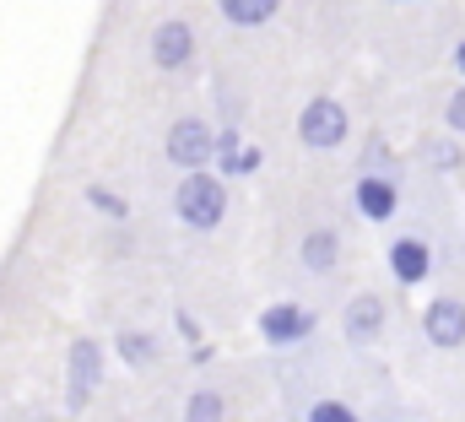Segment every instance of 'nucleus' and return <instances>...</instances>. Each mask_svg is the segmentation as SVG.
<instances>
[{
  "label": "nucleus",
  "instance_id": "nucleus-1",
  "mask_svg": "<svg viewBox=\"0 0 465 422\" xmlns=\"http://www.w3.org/2000/svg\"><path fill=\"white\" fill-rule=\"evenodd\" d=\"M173 216L184 227H195V233L223 227V216H228V179L212 174V168L206 174H184L179 190H173Z\"/></svg>",
  "mask_w": 465,
  "mask_h": 422
},
{
  "label": "nucleus",
  "instance_id": "nucleus-2",
  "mask_svg": "<svg viewBox=\"0 0 465 422\" xmlns=\"http://www.w3.org/2000/svg\"><path fill=\"white\" fill-rule=\"evenodd\" d=\"M217 136H223V130H212L201 114H184V119L168 125L163 152H168V163H173L179 174H206V168L217 163Z\"/></svg>",
  "mask_w": 465,
  "mask_h": 422
},
{
  "label": "nucleus",
  "instance_id": "nucleus-3",
  "mask_svg": "<svg viewBox=\"0 0 465 422\" xmlns=\"http://www.w3.org/2000/svg\"><path fill=\"white\" fill-rule=\"evenodd\" d=\"M351 136V114L341 98H309V104L298 108V141L303 146H314V152H336L341 141Z\"/></svg>",
  "mask_w": 465,
  "mask_h": 422
},
{
  "label": "nucleus",
  "instance_id": "nucleus-4",
  "mask_svg": "<svg viewBox=\"0 0 465 422\" xmlns=\"http://www.w3.org/2000/svg\"><path fill=\"white\" fill-rule=\"evenodd\" d=\"M98 385H104V347L93 336H76L71 341V357H65V407L82 412Z\"/></svg>",
  "mask_w": 465,
  "mask_h": 422
},
{
  "label": "nucleus",
  "instance_id": "nucleus-5",
  "mask_svg": "<svg viewBox=\"0 0 465 422\" xmlns=\"http://www.w3.org/2000/svg\"><path fill=\"white\" fill-rule=\"evenodd\" d=\"M146 55H152V65L157 71H184L190 60H195V27L184 22V16H163L157 27H152V38H146Z\"/></svg>",
  "mask_w": 465,
  "mask_h": 422
},
{
  "label": "nucleus",
  "instance_id": "nucleus-6",
  "mask_svg": "<svg viewBox=\"0 0 465 422\" xmlns=\"http://www.w3.org/2000/svg\"><path fill=\"white\" fill-rule=\"evenodd\" d=\"M260 336L271 341V347H298V341H309L314 336V325L320 315L314 309H303V304H271V309H260Z\"/></svg>",
  "mask_w": 465,
  "mask_h": 422
},
{
  "label": "nucleus",
  "instance_id": "nucleus-7",
  "mask_svg": "<svg viewBox=\"0 0 465 422\" xmlns=\"http://www.w3.org/2000/svg\"><path fill=\"white\" fill-rule=\"evenodd\" d=\"M422 336H428L439 352L465 347V304L460 298H433V304L422 309Z\"/></svg>",
  "mask_w": 465,
  "mask_h": 422
},
{
  "label": "nucleus",
  "instance_id": "nucleus-8",
  "mask_svg": "<svg viewBox=\"0 0 465 422\" xmlns=\"http://www.w3.org/2000/svg\"><path fill=\"white\" fill-rule=\"evenodd\" d=\"M351 201H357V211H362L368 222H390V216L401 211V185H395L390 174H362L357 190H351Z\"/></svg>",
  "mask_w": 465,
  "mask_h": 422
},
{
  "label": "nucleus",
  "instance_id": "nucleus-9",
  "mask_svg": "<svg viewBox=\"0 0 465 422\" xmlns=\"http://www.w3.org/2000/svg\"><path fill=\"white\" fill-rule=\"evenodd\" d=\"M341 330H347L351 347L379 341V330H384V298H379V293H357V298H347V309H341Z\"/></svg>",
  "mask_w": 465,
  "mask_h": 422
},
{
  "label": "nucleus",
  "instance_id": "nucleus-10",
  "mask_svg": "<svg viewBox=\"0 0 465 422\" xmlns=\"http://www.w3.org/2000/svg\"><path fill=\"white\" fill-rule=\"evenodd\" d=\"M298 260H303V271L331 276V271L341 266V233H336V227H309L303 244H298Z\"/></svg>",
  "mask_w": 465,
  "mask_h": 422
},
{
  "label": "nucleus",
  "instance_id": "nucleus-11",
  "mask_svg": "<svg viewBox=\"0 0 465 422\" xmlns=\"http://www.w3.org/2000/svg\"><path fill=\"white\" fill-rule=\"evenodd\" d=\"M428 271H433V249H428L422 238H395V244H390V276H395L401 287H417Z\"/></svg>",
  "mask_w": 465,
  "mask_h": 422
},
{
  "label": "nucleus",
  "instance_id": "nucleus-12",
  "mask_svg": "<svg viewBox=\"0 0 465 422\" xmlns=\"http://www.w3.org/2000/svg\"><path fill=\"white\" fill-rule=\"evenodd\" d=\"M114 357L130 363V368H152V363H157V336H152V330H119Z\"/></svg>",
  "mask_w": 465,
  "mask_h": 422
},
{
  "label": "nucleus",
  "instance_id": "nucleus-13",
  "mask_svg": "<svg viewBox=\"0 0 465 422\" xmlns=\"http://www.w3.org/2000/svg\"><path fill=\"white\" fill-rule=\"evenodd\" d=\"M217 11L228 16L232 27H265V22H276L282 0H217Z\"/></svg>",
  "mask_w": 465,
  "mask_h": 422
},
{
  "label": "nucleus",
  "instance_id": "nucleus-14",
  "mask_svg": "<svg viewBox=\"0 0 465 422\" xmlns=\"http://www.w3.org/2000/svg\"><path fill=\"white\" fill-rule=\"evenodd\" d=\"M228 417V401H223V390H190V401H184V422H223Z\"/></svg>",
  "mask_w": 465,
  "mask_h": 422
},
{
  "label": "nucleus",
  "instance_id": "nucleus-15",
  "mask_svg": "<svg viewBox=\"0 0 465 422\" xmlns=\"http://www.w3.org/2000/svg\"><path fill=\"white\" fill-rule=\"evenodd\" d=\"M82 196H87V206H93V211H104V216H114V222H124V216H130V201H124V196H114L109 185H87Z\"/></svg>",
  "mask_w": 465,
  "mask_h": 422
},
{
  "label": "nucleus",
  "instance_id": "nucleus-16",
  "mask_svg": "<svg viewBox=\"0 0 465 422\" xmlns=\"http://www.w3.org/2000/svg\"><path fill=\"white\" fill-rule=\"evenodd\" d=\"M254 168H260V146H249V141H243L232 157H223V174H232V179H249Z\"/></svg>",
  "mask_w": 465,
  "mask_h": 422
},
{
  "label": "nucleus",
  "instance_id": "nucleus-17",
  "mask_svg": "<svg viewBox=\"0 0 465 422\" xmlns=\"http://www.w3.org/2000/svg\"><path fill=\"white\" fill-rule=\"evenodd\" d=\"M309 422H362V417L351 412L347 401H314L309 407Z\"/></svg>",
  "mask_w": 465,
  "mask_h": 422
},
{
  "label": "nucleus",
  "instance_id": "nucleus-18",
  "mask_svg": "<svg viewBox=\"0 0 465 422\" xmlns=\"http://www.w3.org/2000/svg\"><path fill=\"white\" fill-rule=\"evenodd\" d=\"M444 125H450L455 136H465V82L450 93V98H444Z\"/></svg>",
  "mask_w": 465,
  "mask_h": 422
},
{
  "label": "nucleus",
  "instance_id": "nucleus-19",
  "mask_svg": "<svg viewBox=\"0 0 465 422\" xmlns=\"http://www.w3.org/2000/svg\"><path fill=\"white\" fill-rule=\"evenodd\" d=\"M433 168H460V146H455V141L433 146Z\"/></svg>",
  "mask_w": 465,
  "mask_h": 422
},
{
  "label": "nucleus",
  "instance_id": "nucleus-20",
  "mask_svg": "<svg viewBox=\"0 0 465 422\" xmlns=\"http://www.w3.org/2000/svg\"><path fill=\"white\" fill-rule=\"evenodd\" d=\"M179 336H184V341H195V347H201V319L190 315V309H179Z\"/></svg>",
  "mask_w": 465,
  "mask_h": 422
},
{
  "label": "nucleus",
  "instance_id": "nucleus-21",
  "mask_svg": "<svg viewBox=\"0 0 465 422\" xmlns=\"http://www.w3.org/2000/svg\"><path fill=\"white\" fill-rule=\"evenodd\" d=\"M450 60H455V71L465 76V38H455V49H450Z\"/></svg>",
  "mask_w": 465,
  "mask_h": 422
}]
</instances>
